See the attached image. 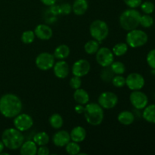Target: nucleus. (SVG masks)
Returning <instances> with one entry per match:
<instances>
[{
  "instance_id": "1",
  "label": "nucleus",
  "mask_w": 155,
  "mask_h": 155,
  "mask_svg": "<svg viewBox=\"0 0 155 155\" xmlns=\"http://www.w3.org/2000/svg\"><path fill=\"white\" fill-rule=\"evenodd\" d=\"M23 103L17 95L7 93L0 98V113L6 118H14L21 113Z\"/></svg>"
},
{
  "instance_id": "2",
  "label": "nucleus",
  "mask_w": 155,
  "mask_h": 155,
  "mask_svg": "<svg viewBox=\"0 0 155 155\" xmlns=\"http://www.w3.org/2000/svg\"><path fill=\"white\" fill-rule=\"evenodd\" d=\"M2 141L5 148L15 151L19 149L24 143V137L22 132L16 128H8L2 134Z\"/></svg>"
},
{
  "instance_id": "3",
  "label": "nucleus",
  "mask_w": 155,
  "mask_h": 155,
  "mask_svg": "<svg viewBox=\"0 0 155 155\" xmlns=\"http://www.w3.org/2000/svg\"><path fill=\"white\" fill-rule=\"evenodd\" d=\"M140 12L136 8H129L121 13L119 18L120 27L127 31L138 28L141 18Z\"/></svg>"
},
{
  "instance_id": "4",
  "label": "nucleus",
  "mask_w": 155,
  "mask_h": 155,
  "mask_svg": "<svg viewBox=\"0 0 155 155\" xmlns=\"http://www.w3.org/2000/svg\"><path fill=\"white\" fill-rule=\"evenodd\" d=\"M85 119L91 126H99L102 123L104 117L103 108L97 103L91 102L86 104L84 109Z\"/></svg>"
},
{
  "instance_id": "5",
  "label": "nucleus",
  "mask_w": 155,
  "mask_h": 155,
  "mask_svg": "<svg viewBox=\"0 0 155 155\" xmlns=\"http://www.w3.org/2000/svg\"><path fill=\"white\" fill-rule=\"evenodd\" d=\"M148 34L143 30H139L137 28L128 31L126 36V42L128 46L133 48L143 46L148 42Z\"/></svg>"
},
{
  "instance_id": "6",
  "label": "nucleus",
  "mask_w": 155,
  "mask_h": 155,
  "mask_svg": "<svg viewBox=\"0 0 155 155\" xmlns=\"http://www.w3.org/2000/svg\"><path fill=\"white\" fill-rule=\"evenodd\" d=\"M89 33L94 39L101 42L108 36V25L102 20H95L92 21L89 26Z\"/></svg>"
},
{
  "instance_id": "7",
  "label": "nucleus",
  "mask_w": 155,
  "mask_h": 155,
  "mask_svg": "<svg viewBox=\"0 0 155 155\" xmlns=\"http://www.w3.org/2000/svg\"><path fill=\"white\" fill-rule=\"evenodd\" d=\"M54 59L55 58H54V54L44 51V52H41L40 54H38L35 60V64L39 70L46 71L53 68L54 63H55Z\"/></svg>"
},
{
  "instance_id": "8",
  "label": "nucleus",
  "mask_w": 155,
  "mask_h": 155,
  "mask_svg": "<svg viewBox=\"0 0 155 155\" xmlns=\"http://www.w3.org/2000/svg\"><path fill=\"white\" fill-rule=\"evenodd\" d=\"M95 59L98 64L102 68L110 66L114 61V54L111 50L107 47L99 48L95 54Z\"/></svg>"
},
{
  "instance_id": "9",
  "label": "nucleus",
  "mask_w": 155,
  "mask_h": 155,
  "mask_svg": "<svg viewBox=\"0 0 155 155\" xmlns=\"http://www.w3.org/2000/svg\"><path fill=\"white\" fill-rule=\"evenodd\" d=\"M33 119L30 115L24 113H20L14 117L13 124L15 128L21 132H25L30 130L33 126Z\"/></svg>"
},
{
  "instance_id": "10",
  "label": "nucleus",
  "mask_w": 155,
  "mask_h": 155,
  "mask_svg": "<svg viewBox=\"0 0 155 155\" xmlns=\"http://www.w3.org/2000/svg\"><path fill=\"white\" fill-rule=\"evenodd\" d=\"M118 103V97L114 92H104L98 98V104L103 109H112L116 107Z\"/></svg>"
},
{
  "instance_id": "11",
  "label": "nucleus",
  "mask_w": 155,
  "mask_h": 155,
  "mask_svg": "<svg viewBox=\"0 0 155 155\" xmlns=\"http://www.w3.org/2000/svg\"><path fill=\"white\" fill-rule=\"evenodd\" d=\"M130 101L136 110H143L148 104V96L141 90L133 91L130 95Z\"/></svg>"
},
{
  "instance_id": "12",
  "label": "nucleus",
  "mask_w": 155,
  "mask_h": 155,
  "mask_svg": "<svg viewBox=\"0 0 155 155\" xmlns=\"http://www.w3.org/2000/svg\"><path fill=\"white\" fill-rule=\"evenodd\" d=\"M145 84V78L139 73H131L126 78V86L132 91L141 90Z\"/></svg>"
},
{
  "instance_id": "13",
  "label": "nucleus",
  "mask_w": 155,
  "mask_h": 155,
  "mask_svg": "<svg viewBox=\"0 0 155 155\" xmlns=\"http://www.w3.org/2000/svg\"><path fill=\"white\" fill-rule=\"evenodd\" d=\"M91 69V64L86 59H79L73 64L71 71L74 76L83 77L87 75Z\"/></svg>"
},
{
  "instance_id": "14",
  "label": "nucleus",
  "mask_w": 155,
  "mask_h": 155,
  "mask_svg": "<svg viewBox=\"0 0 155 155\" xmlns=\"http://www.w3.org/2000/svg\"><path fill=\"white\" fill-rule=\"evenodd\" d=\"M54 74L57 78L65 79L70 74V66L64 60H59L53 66Z\"/></svg>"
},
{
  "instance_id": "15",
  "label": "nucleus",
  "mask_w": 155,
  "mask_h": 155,
  "mask_svg": "<svg viewBox=\"0 0 155 155\" xmlns=\"http://www.w3.org/2000/svg\"><path fill=\"white\" fill-rule=\"evenodd\" d=\"M71 141L70 133L66 130H59L57 131L52 136V142L55 146L65 147V145Z\"/></svg>"
},
{
  "instance_id": "16",
  "label": "nucleus",
  "mask_w": 155,
  "mask_h": 155,
  "mask_svg": "<svg viewBox=\"0 0 155 155\" xmlns=\"http://www.w3.org/2000/svg\"><path fill=\"white\" fill-rule=\"evenodd\" d=\"M34 33L35 36L41 40H49L53 36V30L49 26L40 24L36 27Z\"/></svg>"
},
{
  "instance_id": "17",
  "label": "nucleus",
  "mask_w": 155,
  "mask_h": 155,
  "mask_svg": "<svg viewBox=\"0 0 155 155\" xmlns=\"http://www.w3.org/2000/svg\"><path fill=\"white\" fill-rule=\"evenodd\" d=\"M70 136H71V141L80 143V142H83L86 139V131L83 127L77 126V127L73 128V130L70 133Z\"/></svg>"
},
{
  "instance_id": "18",
  "label": "nucleus",
  "mask_w": 155,
  "mask_h": 155,
  "mask_svg": "<svg viewBox=\"0 0 155 155\" xmlns=\"http://www.w3.org/2000/svg\"><path fill=\"white\" fill-rule=\"evenodd\" d=\"M20 154L21 155H36L37 154V145L33 141H27L20 147Z\"/></svg>"
},
{
  "instance_id": "19",
  "label": "nucleus",
  "mask_w": 155,
  "mask_h": 155,
  "mask_svg": "<svg viewBox=\"0 0 155 155\" xmlns=\"http://www.w3.org/2000/svg\"><path fill=\"white\" fill-rule=\"evenodd\" d=\"M89 8L87 0H75L73 3L72 12L77 16L83 15Z\"/></svg>"
},
{
  "instance_id": "20",
  "label": "nucleus",
  "mask_w": 155,
  "mask_h": 155,
  "mask_svg": "<svg viewBox=\"0 0 155 155\" xmlns=\"http://www.w3.org/2000/svg\"><path fill=\"white\" fill-rule=\"evenodd\" d=\"M74 98L77 104L86 105L89 102L90 97H89L87 91L81 89V88H79V89H75V92L74 93Z\"/></svg>"
},
{
  "instance_id": "21",
  "label": "nucleus",
  "mask_w": 155,
  "mask_h": 155,
  "mask_svg": "<svg viewBox=\"0 0 155 155\" xmlns=\"http://www.w3.org/2000/svg\"><path fill=\"white\" fill-rule=\"evenodd\" d=\"M117 120L122 125L130 126L134 122L135 115L130 110H123L118 114Z\"/></svg>"
},
{
  "instance_id": "22",
  "label": "nucleus",
  "mask_w": 155,
  "mask_h": 155,
  "mask_svg": "<svg viewBox=\"0 0 155 155\" xmlns=\"http://www.w3.org/2000/svg\"><path fill=\"white\" fill-rule=\"evenodd\" d=\"M70 52H71V49H70L69 46L65 44H61L56 47L53 54L56 59L65 60L70 55Z\"/></svg>"
},
{
  "instance_id": "23",
  "label": "nucleus",
  "mask_w": 155,
  "mask_h": 155,
  "mask_svg": "<svg viewBox=\"0 0 155 155\" xmlns=\"http://www.w3.org/2000/svg\"><path fill=\"white\" fill-rule=\"evenodd\" d=\"M143 110V119L150 124H155V104L147 105Z\"/></svg>"
},
{
  "instance_id": "24",
  "label": "nucleus",
  "mask_w": 155,
  "mask_h": 155,
  "mask_svg": "<svg viewBox=\"0 0 155 155\" xmlns=\"http://www.w3.org/2000/svg\"><path fill=\"white\" fill-rule=\"evenodd\" d=\"M49 136L45 132H39L33 136V141L37 145V146L47 145L49 142Z\"/></svg>"
},
{
  "instance_id": "25",
  "label": "nucleus",
  "mask_w": 155,
  "mask_h": 155,
  "mask_svg": "<svg viewBox=\"0 0 155 155\" xmlns=\"http://www.w3.org/2000/svg\"><path fill=\"white\" fill-rule=\"evenodd\" d=\"M48 122H49L51 127H52L54 130H59L63 127L64 120L59 114L55 113L51 115L49 120H48Z\"/></svg>"
},
{
  "instance_id": "26",
  "label": "nucleus",
  "mask_w": 155,
  "mask_h": 155,
  "mask_svg": "<svg viewBox=\"0 0 155 155\" xmlns=\"http://www.w3.org/2000/svg\"><path fill=\"white\" fill-rule=\"evenodd\" d=\"M98 49H99V42L94 39L86 42L84 45V50L88 54H95Z\"/></svg>"
},
{
  "instance_id": "27",
  "label": "nucleus",
  "mask_w": 155,
  "mask_h": 155,
  "mask_svg": "<svg viewBox=\"0 0 155 155\" xmlns=\"http://www.w3.org/2000/svg\"><path fill=\"white\" fill-rule=\"evenodd\" d=\"M128 48L129 46L127 42H119V43L116 44L113 47L112 52L114 55L117 56V57H120V56L124 55L127 52Z\"/></svg>"
},
{
  "instance_id": "28",
  "label": "nucleus",
  "mask_w": 155,
  "mask_h": 155,
  "mask_svg": "<svg viewBox=\"0 0 155 155\" xmlns=\"http://www.w3.org/2000/svg\"><path fill=\"white\" fill-rule=\"evenodd\" d=\"M114 77V74L110 66L103 68V70L100 73V78L104 83H110Z\"/></svg>"
},
{
  "instance_id": "29",
  "label": "nucleus",
  "mask_w": 155,
  "mask_h": 155,
  "mask_svg": "<svg viewBox=\"0 0 155 155\" xmlns=\"http://www.w3.org/2000/svg\"><path fill=\"white\" fill-rule=\"evenodd\" d=\"M65 150L66 152L70 155H77L80 152V145L77 142H73L71 141L68 142L66 145H65Z\"/></svg>"
},
{
  "instance_id": "30",
  "label": "nucleus",
  "mask_w": 155,
  "mask_h": 155,
  "mask_svg": "<svg viewBox=\"0 0 155 155\" xmlns=\"http://www.w3.org/2000/svg\"><path fill=\"white\" fill-rule=\"evenodd\" d=\"M110 68L116 75H123L126 72V66L121 61H114L110 64Z\"/></svg>"
},
{
  "instance_id": "31",
  "label": "nucleus",
  "mask_w": 155,
  "mask_h": 155,
  "mask_svg": "<svg viewBox=\"0 0 155 155\" xmlns=\"http://www.w3.org/2000/svg\"><path fill=\"white\" fill-rule=\"evenodd\" d=\"M153 24H154V18L151 15H147V14L141 15L139 25H141L144 28H149Z\"/></svg>"
},
{
  "instance_id": "32",
  "label": "nucleus",
  "mask_w": 155,
  "mask_h": 155,
  "mask_svg": "<svg viewBox=\"0 0 155 155\" xmlns=\"http://www.w3.org/2000/svg\"><path fill=\"white\" fill-rule=\"evenodd\" d=\"M35 33L33 30H26L21 35V41L24 44H30L35 40Z\"/></svg>"
},
{
  "instance_id": "33",
  "label": "nucleus",
  "mask_w": 155,
  "mask_h": 155,
  "mask_svg": "<svg viewBox=\"0 0 155 155\" xmlns=\"http://www.w3.org/2000/svg\"><path fill=\"white\" fill-rule=\"evenodd\" d=\"M140 7L142 12L145 14H147V15L152 14L154 12L155 9L154 4L150 1H145L144 2H142Z\"/></svg>"
},
{
  "instance_id": "34",
  "label": "nucleus",
  "mask_w": 155,
  "mask_h": 155,
  "mask_svg": "<svg viewBox=\"0 0 155 155\" xmlns=\"http://www.w3.org/2000/svg\"><path fill=\"white\" fill-rule=\"evenodd\" d=\"M111 83L117 88H122L126 86V78L123 75H116L113 77Z\"/></svg>"
},
{
  "instance_id": "35",
  "label": "nucleus",
  "mask_w": 155,
  "mask_h": 155,
  "mask_svg": "<svg viewBox=\"0 0 155 155\" xmlns=\"http://www.w3.org/2000/svg\"><path fill=\"white\" fill-rule=\"evenodd\" d=\"M147 63L151 69H155V48L148 51L146 57Z\"/></svg>"
},
{
  "instance_id": "36",
  "label": "nucleus",
  "mask_w": 155,
  "mask_h": 155,
  "mask_svg": "<svg viewBox=\"0 0 155 155\" xmlns=\"http://www.w3.org/2000/svg\"><path fill=\"white\" fill-rule=\"evenodd\" d=\"M70 86H71L72 89H79V88H81L82 86V80L81 77H77V76H74L73 77H71V80H70Z\"/></svg>"
},
{
  "instance_id": "37",
  "label": "nucleus",
  "mask_w": 155,
  "mask_h": 155,
  "mask_svg": "<svg viewBox=\"0 0 155 155\" xmlns=\"http://www.w3.org/2000/svg\"><path fill=\"white\" fill-rule=\"evenodd\" d=\"M124 2L130 8H136L141 5L142 0H124Z\"/></svg>"
},
{
  "instance_id": "38",
  "label": "nucleus",
  "mask_w": 155,
  "mask_h": 155,
  "mask_svg": "<svg viewBox=\"0 0 155 155\" xmlns=\"http://www.w3.org/2000/svg\"><path fill=\"white\" fill-rule=\"evenodd\" d=\"M60 6L61 10V15H68L72 12V5L70 3H63Z\"/></svg>"
},
{
  "instance_id": "39",
  "label": "nucleus",
  "mask_w": 155,
  "mask_h": 155,
  "mask_svg": "<svg viewBox=\"0 0 155 155\" xmlns=\"http://www.w3.org/2000/svg\"><path fill=\"white\" fill-rule=\"evenodd\" d=\"M49 12L54 15H61V6L57 5H53L49 6Z\"/></svg>"
},
{
  "instance_id": "40",
  "label": "nucleus",
  "mask_w": 155,
  "mask_h": 155,
  "mask_svg": "<svg viewBox=\"0 0 155 155\" xmlns=\"http://www.w3.org/2000/svg\"><path fill=\"white\" fill-rule=\"evenodd\" d=\"M50 154V151L48 149V147L46 145H42V146H39L37 149V154L38 155H48Z\"/></svg>"
},
{
  "instance_id": "41",
  "label": "nucleus",
  "mask_w": 155,
  "mask_h": 155,
  "mask_svg": "<svg viewBox=\"0 0 155 155\" xmlns=\"http://www.w3.org/2000/svg\"><path fill=\"white\" fill-rule=\"evenodd\" d=\"M84 109L85 107H83V105L77 104V105H76L75 107V111L77 114H83V112H84Z\"/></svg>"
},
{
  "instance_id": "42",
  "label": "nucleus",
  "mask_w": 155,
  "mask_h": 155,
  "mask_svg": "<svg viewBox=\"0 0 155 155\" xmlns=\"http://www.w3.org/2000/svg\"><path fill=\"white\" fill-rule=\"evenodd\" d=\"M40 1L41 2H42L43 5H45L51 6L55 4L57 0H40Z\"/></svg>"
},
{
  "instance_id": "43",
  "label": "nucleus",
  "mask_w": 155,
  "mask_h": 155,
  "mask_svg": "<svg viewBox=\"0 0 155 155\" xmlns=\"http://www.w3.org/2000/svg\"><path fill=\"white\" fill-rule=\"evenodd\" d=\"M4 148H5L4 144H3L2 141L0 140V154H1V153L3 151V150H4Z\"/></svg>"
}]
</instances>
